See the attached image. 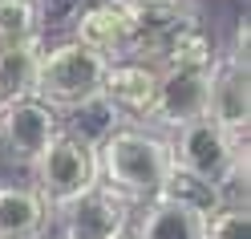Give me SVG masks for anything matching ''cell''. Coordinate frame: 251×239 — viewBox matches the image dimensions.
Returning a JSON list of instances; mask_svg holds the SVG:
<instances>
[{
	"label": "cell",
	"instance_id": "6da1fadb",
	"mask_svg": "<svg viewBox=\"0 0 251 239\" xmlns=\"http://www.w3.org/2000/svg\"><path fill=\"white\" fill-rule=\"evenodd\" d=\"M93 154H98V183L126 203H146L162 195L175 174L170 142L138 126H114L93 146Z\"/></svg>",
	"mask_w": 251,
	"mask_h": 239
},
{
	"label": "cell",
	"instance_id": "7a4b0ae2",
	"mask_svg": "<svg viewBox=\"0 0 251 239\" xmlns=\"http://www.w3.org/2000/svg\"><path fill=\"white\" fill-rule=\"evenodd\" d=\"M105 65L109 61L81 41H61L53 49H41L37 53V77H33V98L53 106L57 114H69V109L101 98Z\"/></svg>",
	"mask_w": 251,
	"mask_h": 239
},
{
	"label": "cell",
	"instance_id": "3957f363",
	"mask_svg": "<svg viewBox=\"0 0 251 239\" xmlns=\"http://www.w3.org/2000/svg\"><path fill=\"white\" fill-rule=\"evenodd\" d=\"M170 158H175V170L178 174H191V179L207 183L211 190H219L231 170L247 158V138H235L227 134L219 122H211L207 114L191 118L170 130Z\"/></svg>",
	"mask_w": 251,
	"mask_h": 239
},
{
	"label": "cell",
	"instance_id": "277c9868",
	"mask_svg": "<svg viewBox=\"0 0 251 239\" xmlns=\"http://www.w3.org/2000/svg\"><path fill=\"white\" fill-rule=\"evenodd\" d=\"M28 170H33V190L45 199V207L61 211L69 199H77L81 190L98 183V154L85 138H77L61 126V134L41 150V158Z\"/></svg>",
	"mask_w": 251,
	"mask_h": 239
},
{
	"label": "cell",
	"instance_id": "5b68a950",
	"mask_svg": "<svg viewBox=\"0 0 251 239\" xmlns=\"http://www.w3.org/2000/svg\"><path fill=\"white\" fill-rule=\"evenodd\" d=\"M61 134V114L37 98L0 102V154L12 166H33L41 150Z\"/></svg>",
	"mask_w": 251,
	"mask_h": 239
},
{
	"label": "cell",
	"instance_id": "8992f818",
	"mask_svg": "<svg viewBox=\"0 0 251 239\" xmlns=\"http://www.w3.org/2000/svg\"><path fill=\"white\" fill-rule=\"evenodd\" d=\"M73 41L89 45V49L101 53L105 61L134 57L138 28H134L130 0H98V4H81L73 12Z\"/></svg>",
	"mask_w": 251,
	"mask_h": 239
},
{
	"label": "cell",
	"instance_id": "52a82bcc",
	"mask_svg": "<svg viewBox=\"0 0 251 239\" xmlns=\"http://www.w3.org/2000/svg\"><path fill=\"white\" fill-rule=\"evenodd\" d=\"M57 215L65 223V239H122L130 227V203L105 190L101 183L69 199Z\"/></svg>",
	"mask_w": 251,
	"mask_h": 239
},
{
	"label": "cell",
	"instance_id": "ba28073f",
	"mask_svg": "<svg viewBox=\"0 0 251 239\" xmlns=\"http://www.w3.org/2000/svg\"><path fill=\"white\" fill-rule=\"evenodd\" d=\"M207 89H211V65H162L158 69V102L150 122L175 126L207 114Z\"/></svg>",
	"mask_w": 251,
	"mask_h": 239
},
{
	"label": "cell",
	"instance_id": "9c48e42d",
	"mask_svg": "<svg viewBox=\"0 0 251 239\" xmlns=\"http://www.w3.org/2000/svg\"><path fill=\"white\" fill-rule=\"evenodd\" d=\"M101 98L126 122H150L154 102H158V69L150 61H138V57L109 61L105 77H101Z\"/></svg>",
	"mask_w": 251,
	"mask_h": 239
},
{
	"label": "cell",
	"instance_id": "30bf717a",
	"mask_svg": "<svg viewBox=\"0 0 251 239\" xmlns=\"http://www.w3.org/2000/svg\"><path fill=\"white\" fill-rule=\"evenodd\" d=\"M207 118L219 122L227 134L247 138L251 126V93H247V65L231 53H219L211 65V89H207Z\"/></svg>",
	"mask_w": 251,
	"mask_h": 239
},
{
	"label": "cell",
	"instance_id": "8fae6325",
	"mask_svg": "<svg viewBox=\"0 0 251 239\" xmlns=\"http://www.w3.org/2000/svg\"><path fill=\"white\" fill-rule=\"evenodd\" d=\"M207 215L211 211H202L199 203L162 190L142 203L134 239H207Z\"/></svg>",
	"mask_w": 251,
	"mask_h": 239
},
{
	"label": "cell",
	"instance_id": "7c38bea8",
	"mask_svg": "<svg viewBox=\"0 0 251 239\" xmlns=\"http://www.w3.org/2000/svg\"><path fill=\"white\" fill-rule=\"evenodd\" d=\"M53 211L33 186H0V239H41Z\"/></svg>",
	"mask_w": 251,
	"mask_h": 239
},
{
	"label": "cell",
	"instance_id": "4fadbf2b",
	"mask_svg": "<svg viewBox=\"0 0 251 239\" xmlns=\"http://www.w3.org/2000/svg\"><path fill=\"white\" fill-rule=\"evenodd\" d=\"M37 53V45H0V102L33 98Z\"/></svg>",
	"mask_w": 251,
	"mask_h": 239
},
{
	"label": "cell",
	"instance_id": "5bb4252c",
	"mask_svg": "<svg viewBox=\"0 0 251 239\" xmlns=\"http://www.w3.org/2000/svg\"><path fill=\"white\" fill-rule=\"evenodd\" d=\"M45 37V17L37 0H0V45H37Z\"/></svg>",
	"mask_w": 251,
	"mask_h": 239
},
{
	"label": "cell",
	"instance_id": "9a60e30c",
	"mask_svg": "<svg viewBox=\"0 0 251 239\" xmlns=\"http://www.w3.org/2000/svg\"><path fill=\"white\" fill-rule=\"evenodd\" d=\"M207 239H251L247 203H219L207 215Z\"/></svg>",
	"mask_w": 251,
	"mask_h": 239
},
{
	"label": "cell",
	"instance_id": "2e32d148",
	"mask_svg": "<svg viewBox=\"0 0 251 239\" xmlns=\"http://www.w3.org/2000/svg\"><path fill=\"white\" fill-rule=\"evenodd\" d=\"M37 8H41L45 25H53V21H73V12L81 8V0H37Z\"/></svg>",
	"mask_w": 251,
	"mask_h": 239
},
{
	"label": "cell",
	"instance_id": "e0dca14e",
	"mask_svg": "<svg viewBox=\"0 0 251 239\" xmlns=\"http://www.w3.org/2000/svg\"><path fill=\"white\" fill-rule=\"evenodd\" d=\"M122 239H134V235H122Z\"/></svg>",
	"mask_w": 251,
	"mask_h": 239
}]
</instances>
